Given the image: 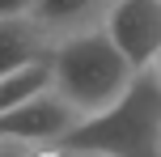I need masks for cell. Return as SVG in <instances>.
Here are the masks:
<instances>
[{"mask_svg":"<svg viewBox=\"0 0 161 157\" xmlns=\"http://www.w3.org/2000/svg\"><path fill=\"white\" fill-rule=\"evenodd\" d=\"M47 68H51V93H59L80 119L106 110L136 76V68L114 51L102 25L55 38L47 51Z\"/></svg>","mask_w":161,"mask_h":157,"instance_id":"cell-1","label":"cell"},{"mask_svg":"<svg viewBox=\"0 0 161 157\" xmlns=\"http://www.w3.org/2000/svg\"><path fill=\"white\" fill-rule=\"evenodd\" d=\"M59 144L80 153H102V157H157V144H161L157 68H140L110 106L80 119Z\"/></svg>","mask_w":161,"mask_h":157,"instance_id":"cell-2","label":"cell"},{"mask_svg":"<svg viewBox=\"0 0 161 157\" xmlns=\"http://www.w3.org/2000/svg\"><path fill=\"white\" fill-rule=\"evenodd\" d=\"M106 38L131 68H157L161 55V0H114L102 17Z\"/></svg>","mask_w":161,"mask_h":157,"instance_id":"cell-3","label":"cell"},{"mask_svg":"<svg viewBox=\"0 0 161 157\" xmlns=\"http://www.w3.org/2000/svg\"><path fill=\"white\" fill-rule=\"evenodd\" d=\"M76 123H80V115L59 93L47 89L0 115V140H17V144H30V149L34 144H59Z\"/></svg>","mask_w":161,"mask_h":157,"instance_id":"cell-4","label":"cell"},{"mask_svg":"<svg viewBox=\"0 0 161 157\" xmlns=\"http://www.w3.org/2000/svg\"><path fill=\"white\" fill-rule=\"evenodd\" d=\"M51 38L34 17H0V76L47 59Z\"/></svg>","mask_w":161,"mask_h":157,"instance_id":"cell-5","label":"cell"},{"mask_svg":"<svg viewBox=\"0 0 161 157\" xmlns=\"http://www.w3.org/2000/svg\"><path fill=\"white\" fill-rule=\"evenodd\" d=\"M114 0H34V21L47 30V38H68V34L76 30H93V25H102L106 8H110Z\"/></svg>","mask_w":161,"mask_h":157,"instance_id":"cell-6","label":"cell"},{"mask_svg":"<svg viewBox=\"0 0 161 157\" xmlns=\"http://www.w3.org/2000/svg\"><path fill=\"white\" fill-rule=\"evenodd\" d=\"M47 89H51V68H47V59L25 64V68H17V72L0 76V115L13 110V106H21V102H30V98H38V93H47Z\"/></svg>","mask_w":161,"mask_h":157,"instance_id":"cell-7","label":"cell"},{"mask_svg":"<svg viewBox=\"0 0 161 157\" xmlns=\"http://www.w3.org/2000/svg\"><path fill=\"white\" fill-rule=\"evenodd\" d=\"M34 0H0V17H30Z\"/></svg>","mask_w":161,"mask_h":157,"instance_id":"cell-8","label":"cell"},{"mask_svg":"<svg viewBox=\"0 0 161 157\" xmlns=\"http://www.w3.org/2000/svg\"><path fill=\"white\" fill-rule=\"evenodd\" d=\"M30 144H17V140H0V157H25Z\"/></svg>","mask_w":161,"mask_h":157,"instance_id":"cell-9","label":"cell"},{"mask_svg":"<svg viewBox=\"0 0 161 157\" xmlns=\"http://www.w3.org/2000/svg\"><path fill=\"white\" fill-rule=\"evenodd\" d=\"M68 157H102V153H80V149H68Z\"/></svg>","mask_w":161,"mask_h":157,"instance_id":"cell-10","label":"cell"}]
</instances>
